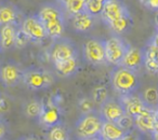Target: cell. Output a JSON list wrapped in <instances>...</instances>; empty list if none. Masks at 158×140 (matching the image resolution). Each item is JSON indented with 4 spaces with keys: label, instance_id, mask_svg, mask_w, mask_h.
<instances>
[{
    "label": "cell",
    "instance_id": "obj_35",
    "mask_svg": "<svg viewBox=\"0 0 158 140\" xmlns=\"http://www.w3.org/2000/svg\"><path fill=\"white\" fill-rule=\"evenodd\" d=\"M121 140H140V139H139V138L136 137L135 135H133L131 131H129V133L126 134V136Z\"/></svg>",
    "mask_w": 158,
    "mask_h": 140
},
{
    "label": "cell",
    "instance_id": "obj_21",
    "mask_svg": "<svg viewBox=\"0 0 158 140\" xmlns=\"http://www.w3.org/2000/svg\"><path fill=\"white\" fill-rule=\"evenodd\" d=\"M46 28L47 35L51 39H57L62 37L66 28V18H54V20L48 21L46 23H42Z\"/></svg>",
    "mask_w": 158,
    "mask_h": 140
},
{
    "label": "cell",
    "instance_id": "obj_44",
    "mask_svg": "<svg viewBox=\"0 0 158 140\" xmlns=\"http://www.w3.org/2000/svg\"><path fill=\"white\" fill-rule=\"evenodd\" d=\"M1 140H5V139H1Z\"/></svg>",
    "mask_w": 158,
    "mask_h": 140
},
{
    "label": "cell",
    "instance_id": "obj_37",
    "mask_svg": "<svg viewBox=\"0 0 158 140\" xmlns=\"http://www.w3.org/2000/svg\"><path fill=\"white\" fill-rule=\"evenodd\" d=\"M154 21H155V27H156V30L158 31V11H156L155 18H154Z\"/></svg>",
    "mask_w": 158,
    "mask_h": 140
},
{
    "label": "cell",
    "instance_id": "obj_41",
    "mask_svg": "<svg viewBox=\"0 0 158 140\" xmlns=\"http://www.w3.org/2000/svg\"><path fill=\"white\" fill-rule=\"evenodd\" d=\"M153 136H154V139L155 140H158V134H153Z\"/></svg>",
    "mask_w": 158,
    "mask_h": 140
},
{
    "label": "cell",
    "instance_id": "obj_23",
    "mask_svg": "<svg viewBox=\"0 0 158 140\" xmlns=\"http://www.w3.org/2000/svg\"><path fill=\"white\" fill-rule=\"evenodd\" d=\"M141 97L147 108H151L153 110L158 109V88L149 86V88H145L141 94Z\"/></svg>",
    "mask_w": 158,
    "mask_h": 140
},
{
    "label": "cell",
    "instance_id": "obj_33",
    "mask_svg": "<svg viewBox=\"0 0 158 140\" xmlns=\"http://www.w3.org/2000/svg\"><path fill=\"white\" fill-rule=\"evenodd\" d=\"M148 44H152L153 46H155L156 49H158V31L156 30L155 33H154L153 36L151 37V39L148 40V42H147Z\"/></svg>",
    "mask_w": 158,
    "mask_h": 140
},
{
    "label": "cell",
    "instance_id": "obj_5",
    "mask_svg": "<svg viewBox=\"0 0 158 140\" xmlns=\"http://www.w3.org/2000/svg\"><path fill=\"white\" fill-rule=\"evenodd\" d=\"M104 44H105L106 63L113 66H120L130 44L121 36L118 35H114L108 39L104 40Z\"/></svg>",
    "mask_w": 158,
    "mask_h": 140
},
{
    "label": "cell",
    "instance_id": "obj_32",
    "mask_svg": "<svg viewBox=\"0 0 158 140\" xmlns=\"http://www.w3.org/2000/svg\"><path fill=\"white\" fill-rule=\"evenodd\" d=\"M143 6L153 10V11H158V0H145Z\"/></svg>",
    "mask_w": 158,
    "mask_h": 140
},
{
    "label": "cell",
    "instance_id": "obj_34",
    "mask_svg": "<svg viewBox=\"0 0 158 140\" xmlns=\"http://www.w3.org/2000/svg\"><path fill=\"white\" fill-rule=\"evenodd\" d=\"M6 134H7V126L2 121L0 120V140L5 138Z\"/></svg>",
    "mask_w": 158,
    "mask_h": 140
},
{
    "label": "cell",
    "instance_id": "obj_14",
    "mask_svg": "<svg viewBox=\"0 0 158 140\" xmlns=\"http://www.w3.org/2000/svg\"><path fill=\"white\" fill-rule=\"evenodd\" d=\"M72 26L77 33H88L93 28L95 24V18L85 10L82 12L75 14L70 18Z\"/></svg>",
    "mask_w": 158,
    "mask_h": 140
},
{
    "label": "cell",
    "instance_id": "obj_3",
    "mask_svg": "<svg viewBox=\"0 0 158 140\" xmlns=\"http://www.w3.org/2000/svg\"><path fill=\"white\" fill-rule=\"evenodd\" d=\"M103 121V118L97 110L81 114L75 124L77 139L84 140L100 136Z\"/></svg>",
    "mask_w": 158,
    "mask_h": 140
},
{
    "label": "cell",
    "instance_id": "obj_2",
    "mask_svg": "<svg viewBox=\"0 0 158 140\" xmlns=\"http://www.w3.org/2000/svg\"><path fill=\"white\" fill-rule=\"evenodd\" d=\"M110 82L113 90L119 96L136 93L141 85L136 71L128 69L123 66H115L110 73Z\"/></svg>",
    "mask_w": 158,
    "mask_h": 140
},
{
    "label": "cell",
    "instance_id": "obj_30",
    "mask_svg": "<svg viewBox=\"0 0 158 140\" xmlns=\"http://www.w3.org/2000/svg\"><path fill=\"white\" fill-rule=\"evenodd\" d=\"M29 41H31V40H29V38L26 36V33L19 27L18 31H16L15 44H14V46H16V48H19V49H22V48H24L25 45H27V43H28Z\"/></svg>",
    "mask_w": 158,
    "mask_h": 140
},
{
    "label": "cell",
    "instance_id": "obj_39",
    "mask_svg": "<svg viewBox=\"0 0 158 140\" xmlns=\"http://www.w3.org/2000/svg\"><path fill=\"white\" fill-rule=\"evenodd\" d=\"M158 134V121H157V123H156V127H155V131H154V134Z\"/></svg>",
    "mask_w": 158,
    "mask_h": 140
},
{
    "label": "cell",
    "instance_id": "obj_13",
    "mask_svg": "<svg viewBox=\"0 0 158 140\" xmlns=\"http://www.w3.org/2000/svg\"><path fill=\"white\" fill-rule=\"evenodd\" d=\"M119 100L123 103L126 114L133 116V118L140 114L146 108V106L143 103L141 94H136V93L121 95V96H119Z\"/></svg>",
    "mask_w": 158,
    "mask_h": 140
},
{
    "label": "cell",
    "instance_id": "obj_16",
    "mask_svg": "<svg viewBox=\"0 0 158 140\" xmlns=\"http://www.w3.org/2000/svg\"><path fill=\"white\" fill-rule=\"evenodd\" d=\"M127 131L123 130L116 122L103 121L100 137L102 140H121L126 136Z\"/></svg>",
    "mask_w": 158,
    "mask_h": 140
},
{
    "label": "cell",
    "instance_id": "obj_31",
    "mask_svg": "<svg viewBox=\"0 0 158 140\" xmlns=\"http://www.w3.org/2000/svg\"><path fill=\"white\" fill-rule=\"evenodd\" d=\"M10 109V103L5 97H0V112H7Z\"/></svg>",
    "mask_w": 158,
    "mask_h": 140
},
{
    "label": "cell",
    "instance_id": "obj_1",
    "mask_svg": "<svg viewBox=\"0 0 158 140\" xmlns=\"http://www.w3.org/2000/svg\"><path fill=\"white\" fill-rule=\"evenodd\" d=\"M101 18L108 28L118 36L128 33L133 26V18L123 0H105Z\"/></svg>",
    "mask_w": 158,
    "mask_h": 140
},
{
    "label": "cell",
    "instance_id": "obj_11",
    "mask_svg": "<svg viewBox=\"0 0 158 140\" xmlns=\"http://www.w3.org/2000/svg\"><path fill=\"white\" fill-rule=\"evenodd\" d=\"M23 70L15 64H6L0 67V81L7 88L15 86L22 81Z\"/></svg>",
    "mask_w": 158,
    "mask_h": 140
},
{
    "label": "cell",
    "instance_id": "obj_9",
    "mask_svg": "<svg viewBox=\"0 0 158 140\" xmlns=\"http://www.w3.org/2000/svg\"><path fill=\"white\" fill-rule=\"evenodd\" d=\"M99 112L104 121H110V122H117L126 113L119 98H114V97H108L100 106Z\"/></svg>",
    "mask_w": 158,
    "mask_h": 140
},
{
    "label": "cell",
    "instance_id": "obj_42",
    "mask_svg": "<svg viewBox=\"0 0 158 140\" xmlns=\"http://www.w3.org/2000/svg\"><path fill=\"white\" fill-rule=\"evenodd\" d=\"M140 2L142 3V5H144V2H145V0H140Z\"/></svg>",
    "mask_w": 158,
    "mask_h": 140
},
{
    "label": "cell",
    "instance_id": "obj_24",
    "mask_svg": "<svg viewBox=\"0 0 158 140\" xmlns=\"http://www.w3.org/2000/svg\"><path fill=\"white\" fill-rule=\"evenodd\" d=\"M47 137H48V140H69L67 129L62 123L48 127Z\"/></svg>",
    "mask_w": 158,
    "mask_h": 140
},
{
    "label": "cell",
    "instance_id": "obj_7",
    "mask_svg": "<svg viewBox=\"0 0 158 140\" xmlns=\"http://www.w3.org/2000/svg\"><path fill=\"white\" fill-rule=\"evenodd\" d=\"M84 57L91 65H103L106 63L104 40L98 38L88 39L84 44Z\"/></svg>",
    "mask_w": 158,
    "mask_h": 140
},
{
    "label": "cell",
    "instance_id": "obj_25",
    "mask_svg": "<svg viewBox=\"0 0 158 140\" xmlns=\"http://www.w3.org/2000/svg\"><path fill=\"white\" fill-rule=\"evenodd\" d=\"M42 108H44V103L41 101L37 100V99H33L25 105L24 113L29 119H37L41 114Z\"/></svg>",
    "mask_w": 158,
    "mask_h": 140
},
{
    "label": "cell",
    "instance_id": "obj_36",
    "mask_svg": "<svg viewBox=\"0 0 158 140\" xmlns=\"http://www.w3.org/2000/svg\"><path fill=\"white\" fill-rule=\"evenodd\" d=\"M18 140H39L37 139L36 137H34V136H24V137H21L20 139Z\"/></svg>",
    "mask_w": 158,
    "mask_h": 140
},
{
    "label": "cell",
    "instance_id": "obj_15",
    "mask_svg": "<svg viewBox=\"0 0 158 140\" xmlns=\"http://www.w3.org/2000/svg\"><path fill=\"white\" fill-rule=\"evenodd\" d=\"M21 11L12 3H0V26L8 24H15L20 26Z\"/></svg>",
    "mask_w": 158,
    "mask_h": 140
},
{
    "label": "cell",
    "instance_id": "obj_19",
    "mask_svg": "<svg viewBox=\"0 0 158 140\" xmlns=\"http://www.w3.org/2000/svg\"><path fill=\"white\" fill-rule=\"evenodd\" d=\"M38 119H39L40 123L44 126H46L47 128L61 123V120H60L61 119V114H60L59 109L54 105H44L41 114H40V116Z\"/></svg>",
    "mask_w": 158,
    "mask_h": 140
},
{
    "label": "cell",
    "instance_id": "obj_18",
    "mask_svg": "<svg viewBox=\"0 0 158 140\" xmlns=\"http://www.w3.org/2000/svg\"><path fill=\"white\" fill-rule=\"evenodd\" d=\"M55 72L59 77L67 78L75 75L78 70V57H73L65 60L55 61L53 63Z\"/></svg>",
    "mask_w": 158,
    "mask_h": 140
},
{
    "label": "cell",
    "instance_id": "obj_26",
    "mask_svg": "<svg viewBox=\"0 0 158 140\" xmlns=\"http://www.w3.org/2000/svg\"><path fill=\"white\" fill-rule=\"evenodd\" d=\"M91 98H92L94 105H98L100 107V106H101L102 103H103L104 101L108 98L107 88H106L105 86H98V88H95L92 92V96H91Z\"/></svg>",
    "mask_w": 158,
    "mask_h": 140
},
{
    "label": "cell",
    "instance_id": "obj_6",
    "mask_svg": "<svg viewBox=\"0 0 158 140\" xmlns=\"http://www.w3.org/2000/svg\"><path fill=\"white\" fill-rule=\"evenodd\" d=\"M50 57L52 63L78 57V50L70 39L60 37L57 39H53L50 49Z\"/></svg>",
    "mask_w": 158,
    "mask_h": 140
},
{
    "label": "cell",
    "instance_id": "obj_40",
    "mask_svg": "<svg viewBox=\"0 0 158 140\" xmlns=\"http://www.w3.org/2000/svg\"><path fill=\"white\" fill-rule=\"evenodd\" d=\"M64 1H65V0H55V2L60 3V5H62V3H63Z\"/></svg>",
    "mask_w": 158,
    "mask_h": 140
},
{
    "label": "cell",
    "instance_id": "obj_12",
    "mask_svg": "<svg viewBox=\"0 0 158 140\" xmlns=\"http://www.w3.org/2000/svg\"><path fill=\"white\" fill-rule=\"evenodd\" d=\"M120 66L131 69L138 72L139 70L144 66V53L143 49L136 48V46L129 45L125 56L123 58Z\"/></svg>",
    "mask_w": 158,
    "mask_h": 140
},
{
    "label": "cell",
    "instance_id": "obj_27",
    "mask_svg": "<svg viewBox=\"0 0 158 140\" xmlns=\"http://www.w3.org/2000/svg\"><path fill=\"white\" fill-rule=\"evenodd\" d=\"M104 2L100 0H86V11L92 16H101Z\"/></svg>",
    "mask_w": 158,
    "mask_h": 140
},
{
    "label": "cell",
    "instance_id": "obj_8",
    "mask_svg": "<svg viewBox=\"0 0 158 140\" xmlns=\"http://www.w3.org/2000/svg\"><path fill=\"white\" fill-rule=\"evenodd\" d=\"M20 28L26 33L31 41L40 42L48 38L46 28L37 15H29L22 20Z\"/></svg>",
    "mask_w": 158,
    "mask_h": 140
},
{
    "label": "cell",
    "instance_id": "obj_38",
    "mask_svg": "<svg viewBox=\"0 0 158 140\" xmlns=\"http://www.w3.org/2000/svg\"><path fill=\"white\" fill-rule=\"evenodd\" d=\"M84 140H102V138H101V137H100V136H98V137L89 138V139H84Z\"/></svg>",
    "mask_w": 158,
    "mask_h": 140
},
{
    "label": "cell",
    "instance_id": "obj_17",
    "mask_svg": "<svg viewBox=\"0 0 158 140\" xmlns=\"http://www.w3.org/2000/svg\"><path fill=\"white\" fill-rule=\"evenodd\" d=\"M19 25L8 24L0 26V45L2 50H8L14 46L15 44L16 31L19 29Z\"/></svg>",
    "mask_w": 158,
    "mask_h": 140
},
{
    "label": "cell",
    "instance_id": "obj_29",
    "mask_svg": "<svg viewBox=\"0 0 158 140\" xmlns=\"http://www.w3.org/2000/svg\"><path fill=\"white\" fill-rule=\"evenodd\" d=\"M117 124L123 129L127 133L129 131H132V129L134 128V118L131 115H128V114H123L118 121H117Z\"/></svg>",
    "mask_w": 158,
    "mask_h": 140
},
{
    "label": "cell",
    "instance_id": "obj_28",
    "mask_svg": "<svg viewBox=\"0 0 158 140\" xmlns=\"http://www.w3.org/2000/svg\"><path fill=\"white\" fill-rule=\"evenodd\" d=\"M94 106V103H93L92 98H90V97H82L78 101V109L81 114L89 113V112L95 110Z\"/></svg>",
    "mask_w": 158,
    "mask_h": 140
},
{
    "label": "cell",
    "instance_id": "obj_43",
    "mask_svg": "<svg viewBox=\"0 0 158 140\" xmlns=\"http://www.w3.org/2000/svg\"><path fill=\"white\" fill-rule=\"evenodd\" d=\"M1 51H2V48H1V45H0V53H1Z\"/></svg>",
    "mask_w": 158,
    "mask_h": 140
},
{
    "label": "cell",
    "instance_id": "obj_22",
    "mask_svg": "<svg viewBox=\"0 0 158 140\" xmlns=\"http://www.w3.org/2000/svg\"><path fill=\"white\" fill-rule=\"evenodd\" d=\"M61 6L66 16L72 18L75 14L86 10V0H65Z\"/></svg>",
    "mask_w": 158,
    "mask_h": 140
},
{
    "label": "cell",
    "instance_id": "obj_10",
    "mask_svg": "<svg viewBox=\"0 0 158 140\" xmlns=\"http://www.w3.org/2000/svg\"><path fill=\"white\" fill-rule=\"evenodd\" d=\"M156 123H157L156 110H153L151 108L146 107L140 114L134 116V127L142 133L153 135L155 131Z\"/></svg>",
    "mask_w": 158,
    "mask_h": 140
},
{
    "label": "cell",
    "instance_id": "obj_20",
    "mask_svg": "<svg viewBox=\"0 0 158 140\" xmlns=\"http://www.w3.org/2000/svg\"><path fill=\"white\" fill-rule=\"evenodd\" d=\"M144 67L152 73H158V49L147 43L143 49Z\"/></svg>",
    "mask_w": 158,
    "mask_h": 140
},
{
    "label": "cell",
    "instance_id": "obj_4",
    "mask_svg": "<svg viewBox=\"0 0 158 140\" xmlns=\"http://www.w3.org/2000/svg\"><path fill=\"white\" fill-rule=\"evenodd\" d=\"M22 82L31 90L40 91L50 88L54 82V77L47 70L31 68L23 71Z\"/></svg>",
    "mask_w": 158,
    "mask_h": 140
}]
</instances>
